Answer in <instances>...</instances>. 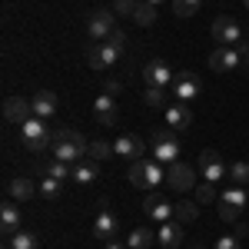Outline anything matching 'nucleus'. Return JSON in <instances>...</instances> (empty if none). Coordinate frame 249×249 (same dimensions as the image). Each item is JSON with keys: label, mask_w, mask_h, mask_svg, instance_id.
<instances>
[{"label": "nucleus", "mask_w": 249, "mask_h": 249, "mask_svg": "<svg viewBox=\"0 0 249 249\" xmlns=\"http://www.w3.org/2000/svg\"><path fill=\"white\" fill-rule=\"evenodd\" d=\"M166 87H146V93H143V103L150 107V110H166V93H163Z\"/></svg>", "instance_id": "31"}, {"label": "nucleus", "mask_w": 249, "mask_h": 249, "mask_svg": "<svg viewBox=\"0 0 249 249\" xmlns=\"http://www.w3.org/2000/svg\"><path fill=\"white\" fill-rule=\"evenodd\" d=\"M116 232H120V219H116L113 210H100L93 219V236L96 239H103V243H110Z\"/></svg>", "instance_id": "15"}, {"label": "nucleus", "mask_w": 249, "mask_h": 249, "mask_svg": "<svg viewBox=\"0 0 249 249\" xmlns=\"http://www.w3.org/2000/svg\"><path fill=\"white\" fill-rule=\"evenodd\" d=\"M153 239H156L153 230H143V226H140V230H133L130 236H126V246H130V249H150V246H153Z\"/></svg>", "instance_id": "27"}, {"label": "nucleus", "mask_w": 249, "mask_h": 249, "mask_svg": "<svg viewBox=\"0 0 249 249\" xmlns=\"http://www.w3.org/2000/svg\"><path fill=\"white\" fill-rule=\"evenodd\" d=\"M107 249H130V246H123V243H116V239H110V243H107Z\"/></svg>", "instance_id": "40"}, {"label": "nucleus", "mask_w": 249, "mask_h": 249, "mask_svg": "<svg viewBox=\"0 0 249 249\" xmlns=\"http://www.w3.org/2000/svg\"><path fill=\"white\" fill-rule=\"evenodd\" d=\"M219 219H226V223H232V219H239V213L246 210V203H249V193L246 186H230V190L219 196Z\"/></svg>", "instance_id": "5"}, {"label": "nucleus", "mask_w": 249, "mask_h": 249, "mask_svg": "<svg viewBox=\"0 0 249 249\" xmlns=\"http://www.w3.org/2000/svg\"><path fill=\"white\" fill-rule=\"evenodd\" d=\"M166 186H170L173 193H190L196 190V173H193V166H186V163H170L166 166Z\"/></svg>", "instance_id": "7"}, {"label": "nucleus", "mask_w": 249, "mask_h": 249, "mask_svg": "<svg viewBox=\"0 0 249 249\" xmlns=\"http://www.w3.org/2000/svg\"><path fill=\"white\" fill-rule=\"evenodd\" d=\"M230 183L232 186H249V163L246 160H236V163H230Z\"/></svg>", "instance_id": "29"}, {"label": "nucleus", "mask_w": 249, "mask_h": 249, "mask_svg": "<svg viewBox=\"0 0 249 249\" xmlns=\"http://www.w3.org/2000/svg\"><path fill=\"white\" fill-rule=\"evenodd\" d=\"M243 63H246V70H249V53H246V57H243Z\"/></svg>", "instance_id": "42"}, {"label": "nucleus", "mask_w": 249, "mask_h": 249, "mask_svg": "<svg viewBox=\"0 0 249 249\" xmlns=\"http://www.w3.org/2000/svg\"><path fill=\"white\" fill-rule=\"evenodd\" d=\"M110 43L123 53V50H126V34H123V30H113V34H110Z\"/></svg>", "instance_id": "38"}, {"label": "nucleus", "mask_w": 249, "mask_h": 249, "mask_svg": "<svg viewBox=\"0 0 249 249\" xmlns=\"http://www.w3.org/2000/svg\"><path fill=\"white\" fill-rule=\"evenodd\" d=\"M136 7H140V0H116V3H113V14H120V17H130V20H133Z\"/></svg>", "instance_id": "35"}, {"label": "nucleus", "mask_w": 249, "mask_h": 249, "mask_svg": "<svg viewBox=\"0 0 249 249\" xmlns=\"http://www.w3.org/2000/svg\"><path fill=\"white\" fill-rule=\"evenodd\" d=\"M173 93H176V103H190V100H196V96L203 93V83H199L196 73L179 70V73L173 77Z\"/></svg>", "instance_id": "8"}, {"label": "nucleus", "mask_w": 249, "mask_h": 249, "mask_svg": "<svg viewBox=\"0 0 249 249\" xmlns=\"http://www.w3.org/2000/svg\"><path fill=\"white\" fill-rule=\"evenodd\" d=\"M7 193H10V199H30L34 193H37V186H34V179H27V176H14L10 183H7Z\"/></svg>", "instance_id": "23"}, {"label": "nucleus", "mask_w": 249, "mask_h": 249, "mask_svg": "<svg viewBox=\"0 0 249 249\" xmlns=\"http://www.w3.org/2000/svg\"><path fill=\"white\" fill-rule=\"evenodd\" d=\"M146 3H153V7H160V3H166V0H146Z\"/></svg>", "instance_id": "41"}, {"label": "nucleus", "mask_w": 249, "mask_h": 249, "mask_svg": "<svg viewBox=\"0 0 249 249\" xmlns=\"http://www.w3.org/2000/svg\"><path fill=\"white\" fill-rule=\"evenodd\" d=\"M133 20L140 23V27H150V23L156 20V7H153V3H146V0H140V7H136Z\"/></svg>", "instance_id": "33"}, {"label": "nucleus", "mask_w": 249, "mask_h": 249, "mask_svg": "<svg viewBox=\"0 0 249 249\" xmlns=\"http://www.w3.org/2000/svg\"><path fill=\"white\" fill-rule=\"evenodd\" d=\"M216 249H239V236H219Z\"/></svg>", "instance_id": "37"}, {"label": "nucleus", "mask_w": 249, "mask_h": 249, "mask_svg": "<svg viewBox=\"0 0 249 249\" xmlns=\"http://www.w3.org/2000/svg\"><path fill=\"white\" fill-rule=\"evenodd\" d=\"M243 3H246V10H249V0H243Z\"/></svg>", "instance_id": "43"}, {"label": "nucleus", "mask_w": 249, "mask_h": 249, "mask_svg": "<svg viewBox=\"0 0 249 249\" xmlns=\"http://www.w3.org/2000/svg\"><path fill=\"white\" fill-rule=\"evenodd\" d=\"M113 30H116V14H113V10H96V14H90L87 34H90V40H93V43L110 40V34H113Z\"/></svg>", "instance_id": "10"}, {"label": "nucleus", "mask_w": 249, "mask_h": 249, "mask_svg": "<svg viewBox=\"0 0 249 249\" xmlns=\"http://www.w3.org/2000/svg\"><path fill=\"white\" fill-rule=\"evenodd\" d=\"M123 57L120 50H116L110 40H100V43H93L90 50H87V63H90V70H110V67H116V60Z\"/></svg>", "instance_id": "6"}, {"label": "nucleus", "mask_w": 249, "mask_h": 249, "mask_svg": "<svg viewBox=\"0 0 249 249\" xmlns=\"http://www.w3.org/2000/svg\"><path fill=\"white\" fill-rule=\"evenodd\" d=\"M179 239H183V230H179L176 219L160 223V230H156V243H160L163 249H176V246H179Z\"/></svg>", "instance_id": "21"}, {"label": "nucleus", "mask_w": 249, "mask_h": 249, "mask_svg": "<svg viewBox=\"0 0 249 249\" xmlns=\"http://www.w3.org/2000/svg\"><path fill=\"white\" fill-rule=\"evenodd\" d=\"M130 183L136 190H153L156 183H166V166L156 160H136L130 166Z\"/></svg>", "instance_id": "2"}, {"label": "nucleus", "mask_w": 249, "mask_h": 249, "mask_svg": "<svg viewBox=\"0 0 249 249\" xmlns=\"http://www.w3.org/2000/svg\"><path fill=\"white\" fill-rule=\"evenodd\" d=\"M143 213H146L153 223H170L173 219V206L160 196V193H150V196L143 199Z\"/></svg>", "instance_id": "17"}, {"label": "nucleus", "mask_w": 249, "mask_h": 249, "mask_svg": "<svg viewBox=\"0 0 249 249\" xmlns=\"http://www.w3.org/2000/svg\"><path fill=\"white\" fill-rule=\"evenodd\" d=\"M196 163H199V173H203L206 183H219V179L230 173V163H223V156L216 153V150H203Z\"/></svg>", "instance_id": "9"}, {"label": "nucleus", "mask_w": 249, "mask_h": 249, "mask_svg": "<svg viewBox=\"0 0 249 249\" xmlns=\"http://www.w3.org/2000/svg\"><path fill=\"white\" fill-rule=\"evenodd\" d=\"M43 176H50V179H73V163H63V160H47V166H43Z\"/></svg>", "instance_id": "25"}, {"label": "nucleus", "mask_w": 249, "mask_h": 249, "mask_svg": "<svg viewBox=\"0 0 249 249\" xmlns=\"http://www.w3.org/2000/svg\"><path fill=\"white\" fill-rule=\"evenodd\" d=\"M196 206H199V203H186V199H179V203L173 206V219H176V223H193V219L199 216Z\"/></svg>", "instance_id": "30"}, {"label": "nucleus", "mask_w": 249, "mask_h": 249, "mask_svg": "<svg viewBox=\"0 0 249 249\" xmlns=\"http://www.w3.org/2000/svg\"><path fill=\"white\" fill-rule=\"evenodd\" d=\"M153 160L170 166L179 160V140H176V130H156L153 133Z\"/></svg>", "instance_id": "4"}, {"label": "nucleus", "mask_w": 249, "mask_h": 249, "mask_svg": "<svg viewBox=\"0 0 249 249\" xmlns=\"http://www.w3.org/2000/svg\"><path fill=\"white\" fill-rule=\"evenodd\" d=\"M40 196H43V199H60V196H63V183L47 176V179L40 183Z\"/></svg>", "instance_id": "34"}, {"label": "nucleus", "mask_w": 249, "mask_h": 249, "mask_svg": "<svg viewBox=\"0 0 249 249\" xmlns=\"http://www.w3.org/2000/svg\"><path fill=\"white\" fill-rule=\"evenodd\" d=\"M239 63H243V53L236 47H216L210 53V70H216V73H232Z\"/></svg>", "instance_id": "12"}, {"label": "nucleus", "mask_w": 249, "mask_h": 249, "mask_svg": "<svg viewBox=\"0 0 249 249\" xmlns=\"http://www.w3.org/2000/svg\"><path fill=\"white\" fill-rule=\"evenodd\" d=\"M3 116L10 120V123H17L23 126L30 116H34V107H30V100H20V96H7L3 100Z\"/></svg>", "instance_id": "16"}, {"label": "nucleus", "mask_w": 249, "mask_h": 249, "mask_svg": "<svg viewBox=\"0 0 249 249\" xmlns=\"http://www.w3.org/2000/svg\"><path fill=\"white\" fill-rule=\"evenodd\" d=\"M213 40H216L219 47H236V43L243 40V27L232 17H216L213 20Z\"/></svg>", "instance_id": "11"}, {"label": "nucleus", "mask_w": 249, "mask_h": 249, "mask_svg": "<svg viewBox=\"0 0 249 249\" xmlns=\"http://www.w3.org/2000/svg\"><path fill=\"white\" fill-rule=\"evenodd\" d=\"M93 116L100 120V126H113L116 116H120V110H116V100L110 93H100L93 103Z\"/></svg>", "instance_id": "18"}, {"label": "nucleus", "mask_w": 249, "mask_h": 249, "mask_svg": "<svg viewBox=\"0 0 249 249\" xmlns=\"http://www.w3.org/2000/svg\"><path fill=\"white\" fill-rule=\"evenodd\" d=\"M96 176H100V166H96V160H80V163H73V183L87 186V183H93Z\"/></svg>", "instance_id": "24"}, {"label": "nucleus", "mask_w": 249, "mask_h": 249, "mask_svg": "<svg viewBox=\"0 0 249 249\" xmlns=\"http://www.w3.org/2000/svg\"><path fill=\"white\" fill-rule=\"evenodd\" d=\"M170 3H173V14L176 17H196L203 0H170Z\"/></svg>", "instance_id": "32"}, {"label": "nucleus", "mask_w": 249, "mask_h": 249, "mask_svg": "<svg viewBox=\"0 0 249 249\" xmlns=\"http://www.w3.org/2000/svg\"><path fill=\"white\" fill-rule=\"evenodd\" d=\"M193 249H203V246H193Z\"/></svg>", "instance_id": "44"}, {"label": "nucleus", "mask_w": 249, "mask_h": 249, "mask_svg": "<svg viewBox=\"0 0 249 249\" xmlns=\"http://www.w3.org/2000/svg\"><path fill=\"white\" fill-rule=\"evenodd\" d=\"M173 73L170 63L166 60H150L146 67H143V80H146V87H166V83H173Z\"/></svg>", "instance_id": "14"}, {"label": "nucleus", "mask_w": 249, "mask_h": 249, "mask_svg": "<svg viewBox=\"0 0 249 249\" xmlns=\"http://www.w3.org/2000/svg\"><path fill=\"white\" fill-rule=\"evenodd\" d=\"M87 156H90V160H96V163H103V160L116 156V150H113V143H107V140H93V143L87 146Z\"/></svg>", "instance_id": "28"}, {"label": "nucleus", "mask_w": 249, "mask_h": 249, "mask_svg": "<svg viewBox=\"0 0 249 249\" xmlns=\"http://www.w3.org/2000/svg\"><path fill=\"white\" fill-rule=\"evenodd\" d=\"M163 113H166V126H170V130H186L193 123V113H190L186 103H170Z\"/></svg>", "instance_id": "19"}, {"label": "nucleus", "mask_w": 249, "mask_h": 249, "mask_svg": "<svg viewBox=\"0 0 249 249\" xmlns=\"http://www.w3.org/2000/svg\"><path fill=\"white\" fill-rule=\"evenodd\" d=\"M113 150L116 156H123V160H130V163H136V160H143V153H146V146H143V140L133 133H123L113 140Z\"/></svg>", "instance_id": "13"}, {"label": "nucleus", "mask_w": 249, "mask_h": 249, "mask_svg": "<svg viewBox=\"0 0 249 249\" xmlns=\"http://www.w3.org/2000/svg\"><path fill=\"white\" fill-rule=\"evenodd\" d=\"M30 107H34V116H40V120H50V116L57 113V93L40 90V93L30 100Z\"/></svg>", "instance_id": "20"}, {"label": "nucleus", "mask_w": 249, "mask_h": 249, "mask_svg": "<svg viewBox=\"0 0 249 249\" xmlns=\"http://www.w3.org/2000/svg\"><path fill=\"white\" fill-rule=\"evenodd\" d=\"M107 93H110V96L120 93V83H116V80H107Z\"/></svg>", "instance_id": "39"}, {"label": "nucleus", "mask_w": 249, "mask_h": 249, "mask_svg": "<svg viewBox=\"0 0 249 249\" xmlns=\"http://www.w3.org/2000/svg\"><path fill=\"white\" fill-rule=\"evenodd\" d=\"M20 136H23V146H27L30 153H43V150L53 143V133L47 130V120H40V116H30V120L20 126Z\"/></svg>", "instance_id": "3"}, {"label": "nucleus", "mask_w": 249, "mask_h": 249, "mask_svg": "<svg viewBox=\"0 0 249 249\" xmlns=\"http://www.w3.org/2000/svg\"><path fill=\"white\" fill-rule=\"evenodd\" d=\"M7 249H40V243H37V236H34V232L17 230L14 236H7Z\"/></svg>", "instance_id": "26"}, {"label": "nucleus", "mask_w": 249, "mask_h": 249, "mask_svg": "<svg viewBox=\"0 0 249 249\" xmlns=\"http://www.w3.org/2000/svg\"><path fill=\"white\" fill-rule=\"evenodd\" d=\"M87 146L90 143L77 130H57L53 143H50V153H53V160H63V163H80L87 156Z\"/></svg>", "instance_id": "1"}, {"label": "nucleus", "mask_w": 249, "mask_h": 249, "mask_svg": "<svg viewBox=\"0 0 249 249\" xmlns=\"http://www.w3.org/2000/svg\"><path fill=\"white\" fill-rule=\"evenodd\" d=\"M213 199H216V186H213V183L196 186V203H199V206H206V203H213Z\"/></svg>", "instance_id": "36"}, {"label": "nucleus", "mask_w": 249, "mask_h": 249, "mask_svg": "<svg viewBox=\"0 0 249 249\" xmlns=\"http://www.w3.org/2000/svg\"><path fill=\"white\" fill-rule=\"evenodd\" d=\"M0 230H3V236H14V232L20 230V206L17 203H3V210H0Z\"/></svg>", "instance_id": "22"}]
</instances>
